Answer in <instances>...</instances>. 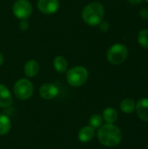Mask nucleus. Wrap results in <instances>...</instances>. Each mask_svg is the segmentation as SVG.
<instances>
[{"instance_id": "nucleus-20", "label": "nucleus", "mask_w": 148, "mask_h": 149, "mask_svg": "<svg viewBox=\"0 0 148 149\" xmlns=\"http://www.w3.org/2000/svg\"><path fill=\"white\" fill-rule=\"evenodd\" d=\"M19 28L22 31H26L29 28V23L26 19H22L19 22Z\"/></svg>"}, {"instance_id": "nucleus-6", "label": "nucleus", "mask_w": 148, "mask_h": 149, "mask_svg": "<svg viewBox=\"0 0 148 149\" xmlns=\"http://www.w3.org/2000/svg\"><path fill=\"white\" fill-rule=\"evenodd\" d=\"M12 11L18 19H26L32 13V5L28 0H17L13 3Z\"/></svg>"}, {"instance_id": "nucleus-3", "label": "nucleus", "mask_w": 148, "mask_h": 149, "mask_svg": "<svg viewBox=\"0 0 148 149\" xmlns=\"http://www.w3.org/2000/svg\"><path fill=\"white\" fill-rule=\"evenodd\" d=\"M88 71L82 65H77L71 68L66 74V79L70 86L79 87L85 84L88 79Z\"/></svg>"}, {"instance_id": "nucleus-16", "label": "nucleus", "mask_w": 148, "mask_h": 149, "mask_svg": "<svg viewBox=\"0 0 148 149\" xmlns=\"http://www.w3.org/2000/svg\"><path fill=\"white\" fill-rule=\"evenodd\" d=\"M136 104L132 99H125L120 103V109L125 113H132L135 110Z\"/></svg>"}, {"instance_id": "nucleus-24", "label": "nucleus", "mask_w": 148, "mask_h": 149, "mask_svg": "<svg viewBox=\"0 0 148 149\" xmlns=\"http://www.w3.org/2000/svg\"><path fill=\"white\" fill-rule=\"evenodd\" d=\"M145 1H146V2H147V3H148V0H145Z\"/></svg>"}, {"instance_id": "nucleus-11", "label": "nucleus", "mask_w": 148, "mask_h": 149, "mask_svg": "<svg viewBox=\"0 0 148 149\" xmlns=\"http://www.w3.org/2000/svg\"><path fill=\"white\" fill-rule=\"evenodd\" d=\"M38 71H39V65L36 60L31 59L25 63L24 67V72L26 77L33 78L38 73Z\"/></svg>"}, {"instance_id": "nucleus-2", "label": "nucleus", "mask_w": 148, "mask_h": 149, "mask_svg": "<svg viewBox=\"0 0 148 149\" xmlns=\"http://www.w3.org/2000/svg\"><path fill=\"white\" fill-rule=\"evenodd\" d=\"M105 16V9L102 3L92 2L88 3L82 10V18L90 26L99 25Z\"/></svg>"}, {"instance_id": "nucleus-8", "label": "nucleus", "mask_w": 148, "mask_h": 149, "mask_svg": "<svg viewBox=\"0 0 148 149\" xmlns=\"http://www.w3.org/2000/svg\"><path fill=\"white\" fill-rule=\"evenodd\" d=\"M40 97L44 100H52L58 94V88L52 83H45L39 89Z\"/></svg>"}, {"instance_id": "nucleus-18", "label": "nucleus", "mask_w": 148, "mask_h": 149, "mask_svg": "<svg viewBox=\"0 0 148 149\" xmlns=\"http://www.w3.org/2000/svg\"><path fill=\"white\" fill-rule=\"evenodd\" d=\"M102 122H103V118L99 114H93L89 120L90 126L94 129L99 128L102 126Z\"/></svg>"}, {"instance_id": "nucleus-21", "label": "nucleus", "mask_w": 148, "mask_h": 149, "mask_svg": "<svg viewBox=\"0 0 148 149\" xmlns=\"http://www.w3.org/2000/svg\"><path fill=\"white\" fill-rule=\"evenodd\" d=\"M140 16L143 19H148V9L143 8L140 10Z\"/></svg>"}, {"instance_id": "nucleus-7", "label": "nucleus", "mask_w": 148, "mask_h": 149, "mask_svg": "<svg viewBox=\"0 0 148 149\" xmlns=\"http://www.w3.org/2000/svg\"><path fill=\"white\" fill-rule=\"evenodd\" d=\"M38 8L43 14L51 15L58 11L59 2L58 0H38Z\"/></svg>"}, {"instance_id": "nucleus-1", "label": "nucleus", "mask_w": 148, "mask_h": 149, "mask_svg": "<svg viewBox=\"0 0 148 149\" xmlns=\"http://www.w3.org/2000/svg\"><path fill=\"white\" fill-rule=\"evenodd\" d=\"M98 139L102 145L113 148L121 142L122 133L117 126L106 123L99 127L98 131Z\"/></svg>"}, {"instance_id": "nucleus-14", "label": "nucleus", "mask_w": 148, "mask_h": 149, "mask_svg": "<svg viewBox=\"0 0 148 149\" xmlns=\"http://www.w3.org/2000/svg\"><path fill=\"white\" fill-rule=\"evenodd\" d=\"M103 120L107 124H113L118 119V112L113 107H107L103 111Z\"/></svg>"}, {"instance_id": "nucleus-22", "label": "nucleus", "mask_w": 148, "mask_h": 149, "mask_svg": "<svg viewBox=\"0 0 148 149\" xmlns=\"http://www.w3.org/2000/svg\"><path fill=\"white\" fill-rule=\"evenodd\" d=\"M127 2L132 5H139L140 3H141L142 0H127Z\"/></svg>"}, {"instance_id": "nucleus-12", "label": "nucleus", "mask_w": 148, "mask_h": 149, "mask_svg": "<svg viewBox=\"0 0 148 149\" xmlns=\"http://www.w3.org/2000/svg\"><path fill=\"white\" fill-rule=\"evenodd\" d=\"M94 128H92L91 126H88V127H82L79 132V134H78V137H79V140L83 142V143H87L89 141H91L93 137H94Z\"/></svg>"}, {"instance_id": "nucleus-10", "label": "nucleus", "mask_w": 148, "mask_h": 149, "mask_svg": "<svg viewBox=\"0 0 148 149\" xmlns=\"http://www.w3.org/2000/svg\"><path fill=\"white\" fill-rule=\"evenodd\" d=\"M12 104V96L8 89L3 84H0V107L5 108L10 107Z\"/></svg>"}, {"instance_id": "nucleus-25", "label": "nucleus", "mask_w": 148, "mask_h": 149, "mask_svg": "<svg viewBox=\"0 0 148 149\" xmlns=\"http://www.w3.org/2000/svg\"><path fill=\"white\" fill-rule=\"evenodd\" d=\"M147 149H148V144H147Z\"/></svg>"}, {"instance_id": "nucleus-17", "label": "nucleus", "mask_w": 148, "mask_h": 149, "mask_svg": "<svg viewBox=\"0 0 148 149\" xmlns=\"http://www.w3.org/2000/svg\"><path fill=\"white\" fill-rule=\"evenodd\" d=\"M138 42L141 47L148 50V30L143 29L138 34Z\"/></svg>"}, {"instance_id": "nucleus-23", "label": "nucleus", "mask_w": 148, "mask_h": 149, "mask_svg": "<svg viewBox=\"0 0 148 149\" xmlns=\"http://www.w3.org/2000/svg\"><path fill=\"white\" fill-rule=\"evenodd\" d=\"M3 54L0 52V66L3 65Z\"/></svg>"}, {"instance_id": "nucleus-5", "label": "nucleus", "mask_w": 148, "mask_h": 149, "mask_svg": "<svg viewBox=\"0 0 148 149\" xmlns=\"http://www.w3.org/2000/svg\"><path fill=\"white\" fill-rule=\"evenodd\" d=\"M15 96L21 100H28L33 94L34 87L32 83L27 79H21L17 80L13 87Z\"/></svg>"}, {"instance_id": "nucleus-15", "label": "nucleus", "mask_w": 148, "mask_h": 149, "mask_svg": "<svg viewBox=\"0 0 148 149\" xmlns=\"http://www.w3.org/2000/svg\"><path fill=\"white\" fill-rule=\"evenodd\" d=\"M10 120L4 114H0V135H5L10 130Z\"/></svg>"}, {"instance_id": "nucleus-4", "label": "nucleus", "mask_w": 148, "mask_h": 149, "mask_svg": "<svg viewBox=\"0 0 148 149\" xmlns=\"http://www.w3.org/2000/svg\"><path fill=\"white\" fill-rule=\"evenodd\" d=\"M128 55V49L123 44H114L107 51L106 58L110 64L119 65L125 62Z\"/></svg>"}, {"instance_id": "nucleus-13", "label": "nucleus", "mask_w": 148, "mask_h": 149, "mask_svg": "<svg viewBox=\"0 0 148 149\" xmlns=\"http://www.w3.org/2000/svg\"><path fill=\"white\" fill-rule=\"evenodd\" d=\"M54 69L60 74L65 73L68 67V62L63 56H57L53 60Z\"/></svg>"}, {"instance_id": "nucleus-9", "label": "nucleus", "mask_w": 148, "mask_h": 149, "mask_svg": "<svg viewBox=\"0 0 148 149\" xmlns=\"http://www.w3.org/2000/svg\"><path fill=\"white\" fill-rule=\"evenodd\" d=\"M135 110L140 120L148 122V98L140 99L135 107Z\"/></svg>"}, {"instance_id": "nucleus-19", "label": "nucleus", "mask_w": 148, "mask_h": 149, "mask_svg": "<svg viewBox=\"0 0 148 149\" xmlns=\"http://www.w3.org/2000/svg\"><path fill=\"white\" fill-rule=\"evenodd\" d=\"M99 30L101 31H103V32H106L109 30V28H110L109 24L106 21H103V20L99 23Z\"/></svg>"}]
</instances>
